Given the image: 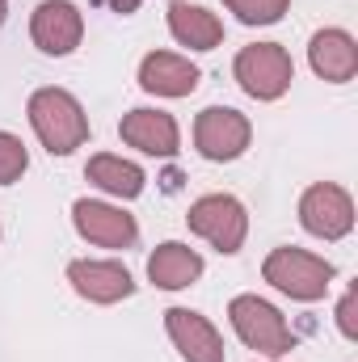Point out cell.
Wrapping results in <instances>:
<instances>
[{
    "instance_id": "ac0fdd59",
    "label": "cell",
    "mask_w": 358,
    "mask_h": 362,
    "mask_svg": "<svg viewBox=\"0 0 358 362\" xmlns=\"http://www.w3.org/2000/svg\"><path fill=\"white\" fill-rule=\"evenodd\" d=\"M224 4H228V13H236V21H245V25H274V21L287 13L291 0H224Z\"/></svg>"
},
{
    "instance_id": "30bf717a",
    "label": "cell",
    "mask_w": 358,
    "mask_h": 362,
    "mask_svg": "<svg viewBox=\"0 0 358 362\" xmlns=\"http://www.w3.org/2000/svg\"><path fill=\"white\" fill-rule=\"evenodd\" d=\"M165 329H169V337H173V346L181 350L185 362H228L224 337H219V329L207 316H198L190 308H169L165 312Z\"/></svg>"
},
{
    "instance_id": "ba28073f",
    "label": "cell",
    "mask_w": 358,
    "mask_h": 362,
    "mask_svg": "<svg viewBox=\"0 0 358 362\" xmlns=\"http://www.w3.org/2000/svg\"><path fill=\"white\" fill-rule=\"evenodd\" d=\"M72 223L89 245H101V249H131L139 240L135 215H127L122 206L97 202V198H76L72 202Z\"/></svg>"
},
{
    "instance_id": "8fae6325",
    "label": "cell",
    "mask_w": 358,
    "mask_h": 362,
    "mask_svg": "<svg viewBox=\"0 0 358 362\" xmlns=\"http://www.w3.org/2000/svg\"><path fill=\"white\" fill-rule=\"evenodd\" d=\"M68 282L89 303H118V299H127L135 291L131 270L122 262H72L68 266Z\"/></svg>"
},
{
    "instance_id": "8992f818",
    "label": "cell",
    "mask_w": 358,
    "mask_h": 362,
    "mask_svg": "<svg viewBox=\"0 0 358 362\" xmlns=\"http://www.w3.org/2000/svg\"><path fill=\"white\" fill-rule=\"evenodd\" d=\"M299 223L321 240H342L354 228V198L333 181H316L299 198Z\"/></svg>"
},
{
    "instance_id": "2e32d148",
    "label": "cell",
    "mask_w": 358,
    "mask_h": 362,
    "mask_svg": "<svg viewBox=\"0 0 358 362\" xmlns=\"http://www.w3.org/2000/svg\"><path fill=\"white\" fill-rule=\"evenodd\" d=\"M198 274H202V257H198L190 245H181V240H165V245L148 257V278H152L161 291H181V286L198 282Z\"/></svg>"
},
{
    "instance_id": "5bb4252c",
    "label": "cell",
    "mask_w": 358,
    "mask_h": 362,
    "mask_svg": "<svg viewBox=\"0 0 358 362\" xmlns=\"http://www.w3.org/2000/svg\"><path fill=\"white\" fill-rule=\"evenodd\" d=\"M198 76L202 72L185 55H173V51H152L139 64V85L156 97H190L198 89Z\"/></svg>"
},
{
    "instance_id": "e0dca14e",
    "label": "cell",
    "mask_w": 358,
    "mask_h": 362,
    "mask_svg": "<svg viewBox=\"0 0 358 362\" xmlns=\"http://www.w3.org/2000/svg\"><path fill=\"white\" fill-rule=\"evenodd\" d=\"M85 177L97 189L114 194V198H139L144 194V169L131 165V160H122V156H110V152L93 156L89 165H85Z\"/></svg>"
},
{
    "instance_id": "7402d4cb",
    "label": "cell",
    "mask_w": 358,
    "mask_h": 362,
    "mask_svg": "<svg viewBox=\"0 0 358 362\" xmlns=\"http://www.w3.org/2000/svg\"><path fill=\"white\" fill-rule=\"evenodd\" d=\"M4 13H8V0H0V25H4Z\"/></svg>"
},
{
    "instance_id": "4fadbf2b",
    "label": "cell",
    "mask_w": 358,
    "mask_h": 362,
    "mask_svg": "<svg viewBox=\"0 0 358 362\" xmlns=\"http://www.w3.org/2000/svg\"><path fill=\"white\" fill-rule=\"evenodd\" d=\"M308 64L321 81L329 85H346L358 72V42L346 30H316L312 47H308Z\"/></svg>"
},
{
    "instance_id": "3957f363",
    "label": "cell",
    "mask_w": 358,
    "mask_h": 362,
    "mask_svg": "<svg viewBox=\"0 0 358 362\" xmlns=\"http://www.w3.org/2000/svg\"><path fill=\"white\" fill-rule=\"evenodd\" d=\"M228 316H232L236 337H241L249 350H258V354H266V358H282V354L295 350V337H291L282 312H278L274 303H266V299H258V295H236V299L228 303Z\"/></svg>"
},
{
    "instance_id": "52a82bcc",
    "label": "cell",
    "mask_w": 358,
    "mask_h": 362,
    "mask_svg": "<svg viewBox=\"0 0 358 362\" xmlns=\"http://www.w3.org/2000/svg\"><path fill=\"white\" fill-rule=\"evenodd\" d=\"M249 139H253V127L232 105H211L194 122V148L207 160H236V156H245Z\"/></svg>"
},
{
    "instance_id": "ffe728a7",
    "label": "cell",
    "mask_w": 358,
    "mask_h": 362,
    "mask_svg": "<svg viewBox=\"0 0 358 362\" xmlns=\"http://www.w3.org/2000/svg\"><path fill=\"white\" fill-rule=\"evenodd\" d=\"M337 329H342V337H358V291H346L342 295V303H337Z\"/></svg>"
},
{
    "instance_id": "7c38bea8",
    "label": "cell",
    "mask_w": 358,
    "mask_h": 362,
    "mask_svg": "<svg viewBox=\"0 0 358 362\" xmlns=\"http://www.w3.org/2000/svg\"><path fill=\"white\" fill-rule=\"evenodd\" d=\"M118 135H122V144H131V148H139L148 156H173L181 144L178 122L165 110H131L118 122Z\"/></svg>"
},
{
    "instance_id": "6da1fadb",
    "label": "cell",
    "mask_w": 358,
    "mask_h": 362,
    "mask_svg": "<svg viewBox=\"0 0 358 362\" xmlns=\"http://www.w3.org/2000/svg\"><path fill=\"white\" fill-rule=\"evenodd\" d=\"M30 127L42 139V148L51 156H68L89 139V118L85 105L72 97L68 89H38L30 97Z\"/></svg>"
},
{
    "instance_id": "5b68a950",
    "label": "cell",
    "mask_w": 358,
    "mask_h": 362,
    "mask_svg": "<svg viewBox=\"0 0 358 362\" xmlns=\"http://www.w3.org/2000/svg\"><path fill=\"white\" fill-rule=\"evenodd\" d=\"M185 223H190L194 236H202L219 253H241V245L249 236V215H245V206L232 194H207V198H198L190 206Z\"/></svg>"
},
{
    "instance_id": "d6986e66",
    "label": "cell",
    "mask_w": 358,
    "mask_h": 362,
    "mask_svg": "<svg viewBox=\"0 0 358 362\" xmlns=\"http://www.w3.org/2000/svg\"><path fill=\"white\" fill-rule=\"evenodd\" d=\"M25 165H30V152H25V144H21L17 135L0 131V185H13V181L25 173Z\"/></svg>"
},
{
    "instance_id": "44dd1931",
    "label": "cell",
    "mask_w": 358,
    "mask_h": 362,
    "mask_svg": "<svg viewBox=\"0 0 358 362\" xmlns=\"http://www.w3.org/2000/svg\"><path fill=\"white\" fill-rule=\"evenodd\" d=\"M139 4H144V0H110V8H114V13H122V17H131Z\"/></svg>"
},
{
    "instance_id": "7a4b0ae2",
    "label": "cell",
    "mask_w": 358,
    "mask_h": 362,
    "mask_svg": "<svg viewBox=\"0 0 358 362\" xmlns=\"http://www.w3.org/2000/svg\"><path fill=\"white\" fill-rule=\"evenodd\" d=\"M270 286H278L282 295H291V299H299V303H312V299H321L325 291H329V282L337 278L333 270V262H325V257H316V253H304V249H274L266 257V266H262Z\"/></svg>"
},
{
    "instance_id": "9a60e30c",
    "label": "cell",
    "mask_w": 358,
    "mask_h": 362,
    "mask_svg": "<svg viewBox=\"0 0 358 362\" xmlns=\"http://www.w3.org/2000/svg\"><path fill=\"white\" fill-rule=\"evenodd\" d=\"M169 34L190 51H215L224 42V21L202 4H181L178 0L169 8Z\"/></svg>"
},
{
    "instance_id": "277c9868",
    "label": "cell",
    "mask_w": 358,
    "mask_h": 362,
    "mask_svg": "<svg viewBox=\"0 0 358 362\" xmlns=\"http://www.w3.org/2000/svg\"><path fill=\"white\" fill-rule=\"evenodd\" d=\"M232 72H236V85L249 97H258V101H278L282 93L291 89V81H295V64H291L287 47H278V42L245 47L236 55Z\"/></svg>"
},
{
    "instance_id": "9c48e42d",
    "label": "cell",
    "mask_w": 358,
    "mask_h": 362,
    "mask_svg": "<svg viewBox=\"0 0 358 362\" xmlns=\"http://www.w3.org/2000/svg\"><path fill=\"white\" fill-rule=\"evenodd\" d=\"M30 38L42 55H72L85 38V17L72 0H42L30 17Z\"/></svg>"
}]
</instances>
